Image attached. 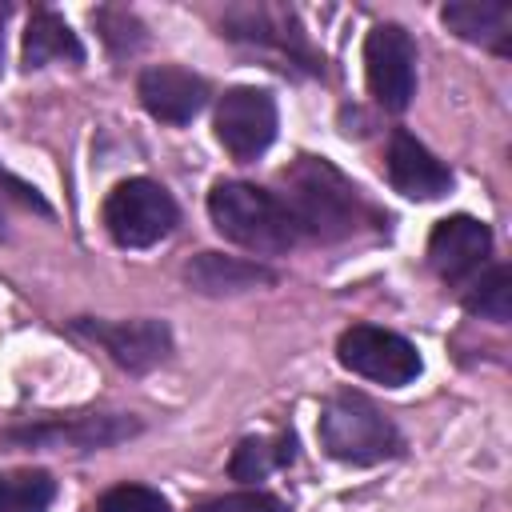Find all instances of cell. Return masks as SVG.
<instances>
[{"instance_id":"obj_7","label":"cell","mask_w":512,"mask_h":512,"mask_svg":"<svg viewBox=\"0 0 512 512\" xmlns=\"http://www.w3.org/2000/svg\"><path fill=\"white\" fill-rule=\"evenodd\" d=\"M336 360L344 372L364 376L384 388H404L424 372V360L416 344L392 328L380 324H352L336 340Z\"/></svg>"},{"instance_id":"obj_17","label":"cell","mask_w":512,"mask_h":512,"mask_svg":"<svg viewBox=\"0 0 512 512\" xmlns=\"http://www.w3.org/2000/svg\"><path fill=\"white\" fill-rule=\"evenodd\" d=\"M460 304L464 312L492 320V324H508L512 320V272L508 264H484L464 288H460Z\"/></svg>"},{"instance_id":"obj_22","label":"cell","mask_w":512,"mask_h":512,"mask_svg":"<svg viewBox=\"0 0 512 512\" xmlns=\"http://www.w3.org/2000/svg\"><path fill=\"white\" fill-rule=\"evenodd\" d=\"M192 512H288V504L272 492H260V488H240V492H228V496H212V500H200Z\"/></svg>"},{"instance_id":"obj_15","label":"cell","mask_w":512,"mask_h":512,"mask_svg":"<svg viewBox=\"0 0 512 512\" xmlns=\"http://www.w3.org/2000/svg\"><path fill=\"white\" fill-rule=\"evenodd\" d=\"M440 24L468 44L512 56V8L504 0H456L440 8Z\"/></svg>"},{"instance_id":"obj_21","label":"cell","mask_w":512,"mask_h":512,"mask_svg":"<svg viewBox=\"0 0 512 512\" xmlns=\"http://www.w3.org/2000/svg\"><path fill=\"white\" fill-rule=\"evenodd\" d=\"M96 512H172L168 496L148 484H112L96 496Z\"/></svg>"},{"instance_id":"obj_8","label":"cell","mask_w":512,"mask_h":512,"mask_svg":"<svg viewBox=\"0 0 512 512\" xmlns=\"http://www.w3.org/2000/svg\"><path fill=\"white\" fill-rule=\"evenodd\" d=\"M68 332L104 348L112 356V364H120L132 376H144L172 356V328L156 316H136V320L76 316V320H68Z\"/></svg>"},{"instance_id":"obj_25","label":"cell","mask_w":512,"mask_h":512,"mask_svg":"<svg viewBox=\"0 0 512 512\" xmlns=\"http://www.w3.org/2000/svg\"><path fill=\"white\" fill-rule=\"evenodd\" d=\"M0 236H4V212H0Z\"/></svg>"},{"instance_id":"obj_16","label":"cell","mask_w":512,"mask_h":512,"mask_svg":"<svg viewBox=\"0 0 512 512\" xmlns=\"http://www.w3.org/2000/svg\"><path fill=\"white\" fill-rule=\"evenodd\" d=\"M20 60L28 72L36 68H48L56 60H68V64H84V44L80 36L68 28V20L52 8H36L28 28H24V48H20Z\"/></svg>"},{"instance_id":"obj_9","label":"cell","mask_w":512,"mask_h":512,"mask_svg":"<svg viewBox=\"0 0 512 512\" xmlns=\"http://www.w3.org/2000/svg\"><path fill=\"white\" fill-rule=\"evenodd\" d=\"M216 140L224 144V152L240 164L264 156L280 132V108H276V96L268 88H256V84H236L220 96L216 104Z\"/></svg>"},{"instance_id":"obj_23","label":"cell","mask_w":512,"mask_h":512,"mask_svg":"<svg viewBox=\"0 0 512 512\" xmlns=\"http://www.w3.org/2000/svg\"><path fill=\"white\" fill-rule=\"evenodd\" d=\"M0 184H8V188H12V196H16V200H20L24 208H36L40 216H48V212H52V208H48V200H44V196H40V192H36L32 184L16 180V176H12L8 168H0Z\"/></svg>"},{"instance_id":"obj_13","label":"cell","mask_w":512,"mask_h":512,"mask_svg":"<svg viewBox=\"0 0 512 512\" xmlns=\"http://www.w3.org/2000/svg\"><path fill=\"white\" fill-rule=\"evenodd\" d=\"M384 172L388 184L408 200H440L444 192H452V168L404 128H396L388 140Z\"/></svg>"},{"instance_id":"obj_5","label":"cell","mask_w":512,"mask_h":512,"mask_svg":"<svg viewBox=\"0 0 512 512\" xmlns=\"http://www.w3.org/2000/svg\"><path fill=\"white\" fill-rule=\"evenodd\" d=\"M144 432V420L132 412H76V416H44L28 424H12L0 432L4 448H40V452H100L116 448Z\"/></svg>"},{"instance_id":"obj_20","label":"cell","mask_w":512,"mask_h":512,"mask_svg":"<svg viewBox=\"0 0 512 512\" xmlns=\"http://www.w3.org/2000/svg\"><path fill=\"white\" fill-rule=\"evenodd\" d=\"M92 24H96V32H100L104 48H108L116 60L136 56V52H144V48H148V28H144V20H140L132 8L100 4V8H92Z\"/></svg>"},{"instance_id":"obj_12","label":"cell","mask_w":512,"mask_h":512,"mask_svg":"<svg viewBox=\"0 0 512 512\" xmlns=\"http://www.w3.org/2000/svg\"><path fill=\"white\" fill-rule=\"evenodd\" d=\"M136 96L144 112L160 124H188L208 104V80L180 64H152L136 76Z\"/></svg>"},{"instance_id":"obj_19","label":"cell","mask_w":512,"mask_h":512,"mask_svg":"<svg viewBox=\"0 0 512 512\" xmlns=\"http://www.w3.org/2000/svg\"><path fill=\"white\" fill-rule=\"evenodd\" d=\"M56 500V480L44 468L0 472V512H48Z\"/></svg>"},{"instance_id":"obj_24","label":"cell","mask_w":512,"mask_h":512,"mask_svg":"<svg viewBox=\"0 0 512 512\" xmlns=\"http://www.w3.org/2000/svg\"><path fill=\"white\" fill-rule=\"evenodd\" d=\"M8 16H12V4L0 0V64H4V24H8Z\"/></svg>"},{"instance_id":"obj_11","label":"cell","mask_w":512,"mask_h":512,"mask_svg":"<svg viewBox=\"0 0 512 512\" xmlns=\"http://www.w3.org/2000/svg\"><path fill=\"white\" fill-rule=\"evenodd\" d=\"M492 256V228L468 212L444 216L428 232V268L448 284L464 288Z\"/></svg>"},{"instance_id":"obj_4","label":"cell","mask_w":512,"mask_h":512,"mask_svg":"<svg viewBox=\"0 0 512 512\" xmlns=\"http://www.w3.org/2000/svg\"><path fill=\"white\" fill-rule=\"evenodd\" d=\"M100 220L120 248H152L176 232L180 204L172 200V192L160 180L128 176L108 188V196L100 204Z\"/></svg>"},{"instance_id":"obj_14","label":"cell","mask_w":512,"mask_h":512,"mask_svg":"<svg viewBox=\"0 0 512 512\" xmlns=\"http://www.w3.org/2000/svg\"><path fill=\"white\" fill-rule=\"evenodd\" d=\"M180 280L196 296H244V292L276 284L280 276H276V268H268L260 260L224 256V252H196L184 260Z\"/></svg>"},{"instance_id":"obj_10","label":"cell","mask_w":512,"mask_h":512,"mask_svg":"<svg viewBox=\"0 0 512 512\" xmlns=\"http://www.w3.org/2000/svg\"><path fill=\"white\" fill-rule=\"evenodd\" d=\"M364 80L380 108L404 112L416 96V40L404 24H372L364 36Z\"/></svg>"},{"instance_id":"obj_1","label":"cell","mask_w":512,"mask_h":512,"mask_svg":"<svg viewBox=\"0 0 512 512\" xmlns=\"http://www.w3.org/2000/svg\"><path fill=\"white\" fill-rule=\"evenodd\" d=\"M284 208L300 228V240H320V244H340L360 236L364 228H384V216L376 204L328 160V156H296L284 172Z\"/></svg>"},{"instance_id":"obj_2","label":"cell","mask_w":512,"mask_h":512,"mask_svg":"<svg viewBox=\"0 0 512 512\" xmlns=\"http://www.w3.org/2000/svg\"><path fill=\"white\" fill-rule=\"evenodd\" d=\"M208 220L228 244L252 256H284L300 244V228L284 200L248 180H216L208 192Z\"/></svg>"},{"instance_id":"obj_3","label":"cell","mask_w":512,"mask_h":512,"mask_svg":"<svg viewBox=\"0 0 512 512\" xmlns=\"http://www.w3.org/2000/svg\"><path fill=\"white\" fill-rule=\"evenodd\" d=\"M316 436L332 460L352 468H372L404 452V436L392 424V416L356 388H340L320 404Z\"/></svg>"},{"instance_id":"obj_18","label":"cell","mask_w":512,"mask_h":512,"mask_svg":"<svg viewBox=\"0 0 512 512\" xmlns=\"http://www.w3.org/2000/svg\"><path fill=\"white\" fill-rule=\"evenodd\" d=\"M292 460H296V440L292 436H244L232 448L228 476L252 484V480L272 476L276 468H288Z\"/></svg>"},{"instance_id":"obj_6","label":"cell","mask_w":512,"mask_h":512,"mask_svg":"<svg viewBox=\"0 0 512 512\" xmlns=\"http://www.w3.org/2000/svg\"><path fill=\"white\" fill-rule=\"evenodd\" d=\"M220 28H224L220 36H228L236 44H248V48H260V52H272V56L288 60L284 68L324 76V56L312 48L296 12L284 8V4H232L220 16Z\"/></svg>"}]
</instances>
